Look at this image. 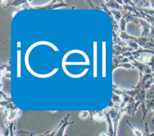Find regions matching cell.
<instances>
[{
	"label": "cell",
	"mask_w": 154,
	"mask_h": 136,
	"mask_svg": "<svg viewBox=\"0 0 154 136\" xmlns=\"http://www.w3.org/2000/svg\"><path fill=\"white\" fill-rule=\"evenodd\" d=\"M151 98H154V92H149L147 91L146 99H151Z\"/></svg>",
	"instance_id": "5"
},
{
	"label": "cell",
	"mask_w": 154,
	"mask_h": 136,
	"mask_svg": "<svg viewBox=\"0 0 154 136\" xmlns=\"http://www.w3.org/2000/svg\"><path fill=\"white\" fill-rule=\"evenodd\" d=\"M89 115V113L88 111H81L80 113H79V117L81 119H85L86 117H88V116Z\"/></svg>",
	"instance_id": "4"
},
{
	"label": "cell",
	"mask_w": 154,
	"mask_h": 136,
	"mask_svg": "<svg viewBox=\"0 0 154 136\" xmlns=\"http://www.w3.org/2000/svg\"><path fill=\"white\" fill-rule=\"evenodd\" d=\"M134 2L140 8H152L150 1H135Z\"/></svg>",
	"instance_id": "1"
},
{
	"label": "cell",
	"mask_w": 154,
	"mask_h": 136,
	"mask_svg": "<svg viewBox=\"0 0 154 136\" xmlns=\"http://www.w3.org/2000/svg\"><path fill=\"white\" fill-rule=\"evenodd\" d=\"M143 132V136H154V132L151 133L150 132V131L148 128V126H147V123H146L145 128H144V130Z\"/></svg>",
	"instance_id": "3"
},
{
	"label": "cell",
	"mask_w": 154,
	"mask_h": 136,
	"mask_svg": "<svg viewBox=\"0 0 154 136\" xmlns=\"http://www.w3.org/2000/svg\"><path fill=\"white\" fill-rule=\"evenodd\" d=\"M99 136H108V135L106 134H105V133H104V132H102V133H100V134Z\"/></svg>",
	"instance_id": "6"
},
{
	"label": "cell",
	"mask_w": 154,
	"mask_h": 136,
	"mask_svg": "<svg viewBox=\"0 0 154 136\" xmlns=\"http://www.w3.org/2000/svg\"><path fill=\"white\" fill-rule=\"evenodd\" d=\"M127 123L129 124V125L131 128V129H132V131H133V132H134V134L135 136H143V132L142 131H141L140 129L132 126L128 120H127Z\"/></svg>",
	"instance_id": "2"
}]
</instances>
